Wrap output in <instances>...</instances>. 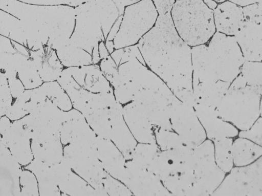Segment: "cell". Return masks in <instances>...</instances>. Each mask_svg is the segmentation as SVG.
Returning a JSON list of instances; mask_svg holds the SVG:
<instances>
[{
  "label": "cell",
  "instance_id": "6da1fadb",
  "mask_svg": "<svg viewBox=\"0 0 262 196\" xmlns=\"http://www.w3.org/2000/svg\"><path fill=\"white\" fill-rule=\"evenodd\" d=\"M138 46L147 66L182 102L196 103L192 87L191 47L178 34L170 12L159 14Z\"/></svg>",
  "mask_w": 262,
  "mask_h": 196
},
{
  "label": "cell",
  "instance_id": "7a4b0ae2",
  "mask_svg": "<svg viewBox=\"0 0 262 196\" xmlns=\"http://www.w3.org/2000/svg\"><path fill=\"white\" fill-rule=\"evenodd\" d=\"M1 10L15 17L29 50L49 46L57 50L69 40L75 25V8L67 5H38L8 0Z\"/></svg>",
  "mask_w": 262,
  "mask_h": 196
},
{
  "label": "cell",
  "instance_id": "3957f363",
  "mask_svg": "<svg viewBox=\"0 0 262 196\" xmlns=\"http://www.w3.org/2000/svg\"><path fill=\"white\" fill-rule=\"evenodd\" d=\"M124 10L113 0H92L75 7V25L68 42L94 58L101 42L113 41Z\"/></svg>",
  "mask_w": 262,
  "mask_h": 196
},
{
  "label": "cell",
  "instance_id": "277c9868",
  "mask_svg": "<svg viewBox=\"0 0 262 196\" xmlns=\"http://www.w3.org/2000/svg\"><path fill=\"white\" fill-rule=\"evenodd\" d=\"M193 149L183 145L169 150H160L147 168L172 195H192Z\"/></svg>",
  "mask_w": 262,
  "mask_h": 196
},
{
  "label": "cell",
  "instance_id": "5b68a950",
  "mask_svg": "<svg viewBox=\"0 0 262 196\" xmlns=\"http://www.w3.org/2000/svg\"><path fill=\"white\" fill-rule=\"evenodd\" d=\"M262 89L247 84L239 74L216 108L220 117L241 131L249 129L260 116Z\"/></svg>",
  "mask_w": 262,
  "mask_h": 196
},
{
  "label": "cell",
  "instance_id": "8992f818",
  "mask_svg": "<svg viewBox=\"0 0 262 196\" xmlns=\"http://www.w3.org/2000/svg\"><path fill=\"white\" fill-rule=\"evenodd\" d=\"M170 15L178 34L191 47L207 43L216 32L213 10L203 0H177Z\"/></svg>",
  "mask_w": 262,
  "mask_h": 196
},
{
  "label": "cell",
  "instance_id": "52a82bcc",
  "mask_svg": "<svg viewBox=\"0 0 262 196\" xmlns=\"http://www.w3.org/2000/svg\"><path fill=\"white\" fill-rule=\"evenodd\" d=\"M207 45L208 81L231 83L240 74L246 61L234 36L216 32Z\"/></svg>",
  "mask_w": 262,
  "mask_h": 196
},
{
  "label": "cell",
  "instance_id": "ba28073f",
  "mask_svg": "<svg viewBox=\"0 0 262 196\" xmlns=\"http://www.w3.org/2000/svg\"><path fill=\"white\" fill-rule=\"evenodd\" d=\"M63 160L102 195H108L103 185L108 173L99 159L97 140H80L65 145Z\"/></svg>",
  "mask_w": 262,
  "mask_h": 196
},
{
  "label": "cell",
  "instance_id": "9c48e42d",
  "mask_svg": "<svg viewBox=\"0 0 262 196\" xmlns=\"http://www.w3.org/2000/svg\"><path fill=\"white\" fill-rule=\"evenodd\" d=\"M158 16L151 0H142L126 7L119 29L113 40L115 49L138 44L155 26Z\"/></svg>",
  "mask_w": 262,
  "mask_h": 196
},
{
  "label": "cell",
  "instance_id": "30bf717a",
  "mask_svg": "<svg viewBox=\"0 0 262 196\" xmlns=\"http://www.w3.org/2000/svg\"><path fill=\"white\" fill-rule=\"evenodd\" d=\"M193 157L192 195H212L226 177L215 162L213 142L205 140L193 149Z\"/></svg>",
  "mask_w": 262,
  "mask_h": 196
},
{
  "label": "cell",
  "instance_id": "8fae6325",
  "mask_svg": "<svg viewBox=\"0 0 262 196\" xmlns=\"http://www.w3.org/2000/svg\"><path fill=\"white\" fill-rule=\"evenodd\" d=\"M211 195L262 196V156L248 166L233 168Z\"/></svg>",
  "mask_w": 262,
  "mask_h": 196
},
{
  "label": "cell",
  "instance_id": "7c38bea8",
  "mask_svg": "<svg viewBox=\"0 0 262 196\" xmlns=\"http://www.w3.org/2000/svg\"><path fill=\"white\" fill-rule=\"evenodd\" d=\"M64 113L47 97L21 119L29 129L32 140L44 141L60 137Z\"/></svg>",
  "mask_w": 262,
  "mask_h": 196
},
{
  "label": "cell",
  "instance_id": "4fadbf2b",
  "mask_svg": "<svg viewBox=\"0 0 262 196\" xmlns=\"http://www.w3.org/2000/svg\"><path fill=\"white\" fill-rule=\"evenodd\" d=\"M170 121L172 129L179 135L185 145L194 148L206 140V133L194 107L178 98L172 104Z\"/></svg>",
  "mask_w": 262,
  "mask_h": 196
},
{
  "label": "cell",
  "instance_id": "5bb4252c",
  "mask_svg": "<svg viewBox=\"0 0 262 196\" xmlns=\"http://www.w3.org/2000/svg\"><path fill=\"white\" fill-rule=\"evenodd\" d=\"M177 98L167 86L159 90H142L135 95L133 101L142 106L155 128L171 129L170 110Z\"/></svg>",
  "mask_w": 262,
  "mask_h": 196
},
{
  "label": "cell",
  "instance_id": "9a60e30c",
  "mask_svg": "<svg viewBox=\"0 0 262 196\" xmlns=\"http://www.w3.org/2000/svg\"><path fill=\"white\" fill-rule=\"evenodd\" d=\"M126 173L123 183L133 195L140 196L172 195L162 181L148 169L132 160L126 161Z\"/></svg>",
  "mask_w": 262,
  "mask_h": 196
},
{
  "label": "cell",
  "instance_id": "2e32d148",
  "mask_svg": "<svg viewBox=\"0 0 262 196\" xmlns=\"http://www.w3.org/2000/svg\"><path fill=\"white\" fill-rule=\"evenodd\" d=\"M117 101L113 93H106L92 101L81 112L98 136L110 139L112 129L111 110Z\"/></svg>",
  "mask_w": 262,
  "mask_h": 196
},
{
  "label": "cell",
  "instance_id": "e0dca14e",
  "mask_svg": "<svg viewBox=\"0 0 262 196\" xmlns=\"http://www.w3.org/2000/svg\"><path fill=\"white\" fill-rule=\"evenodd\" d=\"M1 140L22 166L28 165L34 159L31 148V135L22 120L13 121Z\"/></svg>",
  "mask_w": 262,
  "mask_h": 196
},
{
  "label": "cell",
  "instance_id": "ac0fdd59",
  "mask_svg": "<svg viewBox=\"0 0 262 196\" xmlns=\"http://www.w3.org/2000/svg\"><path fill=\"white\" fill-rule=\"evenodd\" d=\"M52 166L61 195H102L99 191L74 172L63 159Z\"/></svg>",
  "mask_w": 262,
  "mask_h": 196
},
{
  "label": "cell",
  "instance_id": "d6986e66",
  "mask_svg": "<svg viewBox=\"0 0 262 196\" xmlns=\"http://www.w3.org/2000/svg\"><path fill=\"white\" fill-rule=\"evenodd\" d=\"M21 166L0 140V196H20Z\"/></svg>",
  "mask_w": 262,
  "mask_h": 196
},
{
  "label": "cell",
  "instance_id": "ffe728a7",
  "mask_svg": "<svg viewBox=\"0 0 262 196\" xmlns=\"http://www.w3.org/2000/svg\"><path fill=\"white\" fill-rule=\"evenodd\" d=\"M193 107L209 140L214 142L237 136L238 129L220 117L216 108L199 103Z\"/></svg>",
  "mask_w": 262,
  "mask_h": 196
},
{
  "label": "cell",
  "instance_id": "44dd1931",
  "mask_svg": "<svg viewBox=\"0 0 262 196\" xmlns=\"http://www.w3.org/2000/svg\"><path fill=\"white\" fill-rule=\"evenodd\" d=\"M125 121L138 143H156L155 127L142 106L133 101L123 106Z\"/></svg>",
  "mask_w": 262,
  "mask_h": 196
},
{
  "label": "cell",
  "instance_id": "7402d4cb",
  "mask_svg": "<svg viewBox=\"0 0 262 196\" xmlns=\"http://www.w3.org/2000/svg\"><path fill=\"white\" fill-rule=\"evenodd\" d=\"M111 122L110 140L123 154L126 160H128L138 142L125 121L123 105L118 101L111 108Z\"/></svg>",
  "mask_w": 262,
  "mask_h": 196
},
{
  "label": "cell",
  "instance_id": "603a6c76",
  "mask_svg": "<svg viewBox=\"0 0 262 196\" xmlns=\"http://www.w3.org/2000/svg\"><path fill=\"white\" fill-rule=\"evenodd\" d=\"M29 56L43 82L57 81L65 68L56 51L48 46L29 50Z\"/></svg>",
  "mask_w": 262,
  "mask_h": 196
},
{
  "label": "cell",
  "instance_id": "cb8c5ba5",
  "mask_svg": "<svg viewBox=\"0 0 262 196\" xmlns=\"http://www.w3.org/2000/svg\"><path fill=\"white\" fill-rule=\"evenodd\" d=\"M60 137L62 144L65 146L75 140L96 139L97 135L89 125L82 113L72 108L64 111Z\"/></svg>",
  "mask_w": 262,
  "mask_h": 196
},
{
  "label": "cell",
  "instance_id": "d4e9b609",
  "mask_svg": "<svg viewBox=\"0 0 262 196\" xmlns=\"http://www.w3.org/2000/svg\"><path fill=\"white\" fill-rule=\"evenodd\" d=\"M213 17L216 31L232 36L246 20L244 8L228 0L219 4Z\"/></svg>",
  "mask_w": 262,
  "mask_h": 196
},
{
  "label": "cell",
  "instance_id": "484cf974",
  "mask_svg": "<svg viewBox=\"0 0 262 196\" xmlns=\"http://www.w3.org/2000/svg\"><path fill=\"white\" fill-rule=\"evenodd\" d=\"M234 37L246 60L261 61V24L246 20Z\"/></svg>",
  "mask_w": 262,
  "mask_h": 196
},
{
  "label": "cell",
  "instance_id": "4316f807",
  "mask_svg": "<svg viewBox=\"0 0 262 196\" xmlns=\"http://www.w3.org/2000/svg\"><path fill=\"white\" fill-rule=\"evenodd\" d=\"M98 156L104 170L122 183L126 173V159L123 154L108 139L97 136Z\"/></svg>",
  "mask_w": 262,
  "mask_h": 196
},
{
  "label": "cell",
  "instance_id": "83f0119b",
  "mask_svg": "<svg viewBox=\"0 0 262 196\" xmlns=\"http://www.w3.org/2000/svg\"><path fill=\"white\" fill-rule=\"evenodd\" d=\"M47 97L41 85L35 89L26 90L15 99L5 115L13 121L19 120L30 114Z\"/></svg>",
  "mask_w": 262,
  "mask_h": 196
},
{
  "label": "cell",
  "instance_id": "f1b7e54d",
  "mask_svg": "<svg viewBox=\"0 0 262 196\" xmlns=\"http://www.w3.org/2000/svg\"><path fill=\"white\" fill-rule=\"evenodd\" d=\"M230 83L217 80L200 82L192 85L196 103L216 108L221 103Z\"/></svg>",
  "mask_w": 262,
  "mask_h": 196
},
{
  "label": "cell",
  "instance_id": "f546056e",
  "mask_svg": "<svg viewBox=\"0 0 262 196\" xmlns=\"http://www.w3.org/2000/svg\"><path fill=\"white\" fill-rule=\"evenodd\" d=\"M24 168L31 171L35 175L38 183L39 195H61L52 166L33 159Z\"/></svg>",
  "mask_w": 262,
  "mask_h": 196
},
{
  "label": "cell",
  "instance_id": "4dcf8cb0",
  "mask_svg": "<svg viewBox=\"0 0 262 196\" xmlns=\"http://www.w3.org/2000/svg\"><path fill=\"white\" fill-rule=\"evenodd\" d=\"M63 148L60 137L45 141H31L34 159L50 166L55 165L62 160Z\"/></svg>",
  "mask_w": 262,
  "mask_h": 196
},
{
  "label": "cell",
  "instance_id": "1f68e13d",
  "mask_svg": "<svg viewBox=\"0 0 262 196\" xmlns=\"http://www.w3.org/2000/svg\"><path fill=\"white\" fill-rule=\"evenodd\" d=\"M232 151L234 165L248 166L262 156V146L250 139L241 137L233 141Z\"/></svg>",
  "mask_w": 262,
  "mask_h": 196
},
{
  "label": "cell",
  "instance_id": "d6a6232c",
  "mask_svg": "<svg viewBox=\"0 0 262 196\" xmlns=\"http://www.w3.org/2000/svg\"><path fill=\"white\" fill-rule=\"evenodd\" d=\"M233 141L232 138H226L213 142L215 162L226 173L233 168Z\"/></svg>",
  "mask_w": 262,
  "mask_h": 196
},
{
  "label": "cell",
  "instance_id": "836d02e7",
  "mask_svg": "<svg viewBox=\"0 0 262 196\" xmlns=\"http://www.w3.org/2000/svg\"><path fill=\"white\" fill-rule=\"evenodd\" d=\"M41 86L47 96L61 110L68 111L72 109L69 97L57 81L43 82Z\"/></svg>",
  "mask_w": 262,
  "mask_h": 196
},
{
  "label": "cell",
  "instance_id": "e575fe53",
  "mask_svg": "<svg viewBox=\"0 0 262 196\" xmlns=\"http://www.w3.org/2000/svg\"><path fill=\"white\" fill-rule=\"evenodd\" d=\"M160 150L156 143H138L129 160L139 166L147 169Z\"/></svg>",
  "mask_w": 262,
  "mask_h": 196
},
{
  "label": "cell",
  "instance_id": "d590c367",
  "mask_svg": "<svg viewBox=\"0 0 262 196\" xmlns=\"http://www.w3.org/2000/svg\"><path fill=\"white\" fill-rule=\"evenodd\" d=\"M240 74L247 84L262 89V61L246 60Z\"/></svg>",
  "mask_w": 262,
  "mask_h": 196
},
{
  "label": "cell",
  "instance_id": "8d00e7d4",
  "mask_svg": "<svg viewBox=\"0 0 262 196\" xmlns=\"http://www.w3.org/2000/svg\"><path fill=\"white\" fill-rule=\"evenodd\" d=\"M156 143L161 150H169L185 145L179 135L172 129L155 128Z\"/></svg>",
  "mask_w": 262,
  "mask_h": 196
},
{
  "label": "cell",
  "instance_id": "74e56055",
  "mask_svg": "<svg viewBox=\"0 0 262 196\" xmlns=\"http://www.w3.org/2000/svg\"><path fill=\"white\" fill-rule=\"evenodd\" d=\"M21 196L39 195L38 183L35 175L30 170H23L19 179Z\"/></svg>",
  "mask_w": 262,
  "mask_h": 196
},
{
  "label": "cell",
  "instance_id": "f35d334b",
  "mask_svg": "<svg viewBox=\"0 0 262 196\" xmlns=\"http://www.w3.org/2000/svg\"><path fill=\"white\" fill-rule=\"evenodd\" d=\"M103 185L108 195L129 196L133 195L129 188L123 183L108 173L104 178Z\"/></svg>",
  "mask_w": 262,
  "mask_h": 196
},
{
  "label": "cell",
  "instance_id": "ab89813d",
  "mask_svg": "<svg viewBox=\"0 0 262 196\" xmlns=\"http://www.w3.org/2000/svg\"><path fill=\"white\" fill-rule=\"evenodd\" d=\"M0 90V116H3L6 115L12 105L13 97L9 89L8 79L2 73L1 74Z\"/></svg>",
  "mask_w": 262,
  "mask_h": 196
},
{
  "label": "cell",
  "instance_id": "60d3db41",
  "mask_svg": "<svg viewBox=\"0 0 262 196\" xmlns=\"http://www.w3.org/2000/svg\"><path fill=\"white\" fill-rule=\"evenodd\" d=\"M239 137L250 139L262 146V117L260 116L249 129L240 132Z\"/></svg>",
  "mask_w": 262,
  "mask_h": 196
},
{
  "label": "cell",
  "instance_id": "b9f144b4",
  "mask_svg": "<svg viewBox=\"0 0 262 196\" xmlns=\"http://www.w3.org/2000/svg\"><path fill=\"white\" fill-rule=\"evenodd\" d=\"M246 20L262 25V0L244 7Z\"/></svg>",
  "mask_w": 262,
  "mask_h": 196
},
{
  "label": "cell",
  "instance_id": "7bdbcfd3",
  "mask_svg": "<svg viewBox=\"0 0 262 196\" xmlns=\"http://www.w3.org/2000/svg\"><path fill=\"white\" fill-rule=\"evenodd\" d=\"M8 81L11 95L14 98H17L26 90L24 84L18 78L8 80Z\"/></svg>",
  "mask_w": 262,
  "mask_h": 196
},
{
  "label": "cell",
  "instance_id": "ee69618b",
  "mask_svg": "<svg viewBox=\"0 0 262 196\" xmlns=\"http://www.w3.org/2000/svg\"><path fill=\"white\" fill-rule=\"evenodd\" d=\"M155 5L159 14L170 12L177 0H151Z\"/></svg>",
  "mask_w": 262,
  "mask_h": 196
},
{
  "label": "cell",
  "instance_id": "f6af8a7d",
  "mask_svg": "<svg viewBox=\"0 0 262 196\" xmlns=\"http://www.w3.org/2000/svg\"><path fill=\"white\" fill-rule=\"evenodd\" d=\"M19 2L32 5H66V0H17Z\"/></svg>",
  "mask_w": 262,
  "mask_h": 196
},
{
  "label": "cell",
  "instance_id": "bcb514c9",
  "mask_svg": "<svg viewBox=\"0 0 262 196\" xmlns=\"http://www.w3.org/2000/svg\"><path fill=\"white\" fill-rule=\"evenodd\" d=\"M10 119L6 116H1L0 120V133L3 135L10 127L12 123Z\"/></svg>",
  "mask_w": 262,
  "mask_h": 196
},
{
  "label": "cell",
  "instance_id": "7dc6e473",
  "mask_svg": "<svg viewBox=\"0 0 262 196\" xmlns=\"http://www.w3.org/2000/svg\"><path fill=\"white\" fill-rule=\"evenodd\" d=\"M242 7H247L254 4L260 0H228Z\"/></svg>",
  "mask_w": 262,
  "mask_h": 196
},
{
  "label": "cell",
  "instance_id": "c3c4849f",
  "mask_svg": "<svg viewBox=\"0 0 262 196\" xmlns=\"http://www.w3.org/2000/svg\"><path fill=\"white\" fill-rule=\"evenodd\" d=\"M118 5L124 8L127 6L136 4L142 0H113Z\"/></svg>",
  "mask_w": 262,
  "mask_h": 196
},
{
  "label": "cell",
  "instance_id": "681fc988",
  "mask_svg": "<svg viewBox=\"0 0 262 196\" xmlns=\"http://www.w3.org/2000/svg\"><path fill=\"white\" fill-rule=\"evenodd\" d=\"M90 1L92 0H66V5L73 7H76Z\"/></svg>",
  "mask_w": 262,
  "mask_h": 196
},
{
  "label": "cell",
  "instance_id": "f907efd6",
  "mask_svg": "<svg viewBox=\"0 0 262 196\" xmlns=\"http://www.w3.org/2000/svg\"><path fill=\"white\" fill-rule=\"evenodd\" d=\"M206 5L211 10H214L219 4L214 0H203Z\"/></svg>",
  "mask_w": 262,
  "mask_h": 196
},
{
  "label": "cell",
  "instance_id": "816d5d0a",
  "mask_svg": "<svg viewBox=\"0 0 262 196\" xmlns=\"http://www.w3.org/2000/svg\"><path fill=\"white\" fill-rule=\"evenodd\" d=\"M260 116L262 117V95L260 99Z\"/></svg>",
  "mask_w": 262,
  "mask_h": 196
},
{
  "label": "cell",
  "instance_id": "f5cc1de1",
  "mask_svg": "<svg viewBox=\"0 0 262 196\" xmlns=\"http://www.w3.org/2000/svg\"><path fill=\"white\" fill-rule=\"evenodd\" d=\"M217 2L218 3H222L226 0H214Z\"/></svg>",
  "mask_w": 262,
  "mask_h": 196
},
{
  "label": "cell",
  "instance_id": "db71d44e",
  "mask_svg": "<svg viewBox=\"0 0 262 196\" xmlns=\"http://www.w3.org/2000/svg\"><path fill=\"white\" fill-rule=\"evenodd\" d=\"M261 61H262V54H261Z\"/></svg>",
  "mask_w": 262,
  "mask_h": 196
}]
</instances>
